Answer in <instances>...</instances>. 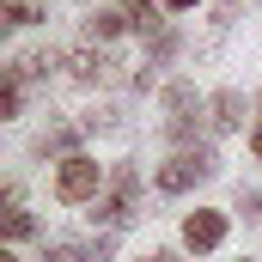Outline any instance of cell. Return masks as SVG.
<instances>
[{"label": "cell", "instance_id": "obj_8", "mask_svg": "<svg viewBox=\"0 0 262 262\" xmlns=\"http://www.w3.org/2000/svg\"><path fill=\"white\" fill-rule=\"evenodd\" d=\"M122 12H128L152 43H165V37H171V31H165V18H159V0H122Z\"/></svg>", "mask_w": 262, "mask_h": 262}, {"label": "cell", "instance_id": "obj_18", "mask_svg": "<svg viewBox=\"0 0 262 262\" xmlns=\"http://www.w3.org/2000/svg\"><path fill=\"white\" fill-rule=\"evenodd\" d=\"M140 262H177V256H171V250H152V256H140Z\"/></svg>", "mask_w": 262, "mask_h": 262}, {"label": "cell", "instance_id": "obj_6", "mask_svg": "<svg viewBox=\"0 0 262 262\" xmlns=\"http://www.w3.org/2000/svg\"><path fill=\"white\" fill-rule=\"evenodd\" d=\"M49 262H110V238H55Z\"/></svg>", "mask_w": 262, "mask_h": 262}, {"label": "cell", "instance_id": "obj_7", "mask_svg": "<svg viewBox=\"0 0 262 262\" xmlns=\"http://www.w3.org/2000/svg\"><path fill=\"white\" fill-rule=\"evenodd\" d=\"M67 67H73V79H79V85H98L116 61H110L104 49H73V55H67Z\"/></svg>", "mask_w": 262, "mask_h": 262}, {"label": "cell", "instance_id": "obj_3", "mask_svg": "<svg viewBox=\"0 0 262 262\" xmlns=\"http://www.w3.org/2000/svg\"><path fill=\"white\" fill-rule=\"evenodd\" d=\"M213 171H220V159H213L207 146H195V152H177V159H165V165H159V189H165V195H183V189L207 183Z\"/></svg>", "mask_w": 262, "mask_h": 262}, {"label": "cell", "instance_id": "obj_1", "mask_svg": "<svg viewBox=\"0 0 262 262\" xmlns=\"http://www.w3.org/2000/svg\"><path fill=\"white\" fill-rule=\"evenodd\" d=\"M134 213H140V177H134V165H116L110 189L92 201V226H104V232H122Z\"/></svg>", "mask_w": 262, "mask_h": 262}, {"label": "cell", "instance_id": "obj_20", "mask_svg": "<svg viewBox=\"0 0 262 262\" xmlns=\"http://www.w3.org/2000/svg\"><path fill=\"white\" fill-rule=\"evenodd\" d=\"M0 262H18V256H12V250H0Z\"/></svg>", "mask_w": 262, "mask_h": 262}, {"label": "cell", "instance_id": "obj_16", "mask_svg": "<svg viewBox=\"0 0 262 262\" xmlns=\"http://www.w3.org/2000/svg\"><path fill=\"white\" fill-rule=\"evenodd\" d=\"M238 207H244V220H262V189H250V195H238Z\"/></svg>", "mask_w": 262, "mask_h": 262}, {"label": "cell", "instance_id": "obj_5", "mask_svg": "<svg viewBox=\"0 0 262 262\" xmlns=\"http://www.w3.org/2000/svg\"><path fill=\"white\" fill-rule=\"evenodd\" d=\"M165 116H171V134L177 140H189L201 122V98H195V85H171L165 92Z\"/></svg>", "mask_w": 262, "mask_h": 262}, {"label": "cell", "instance_id": "obj_17", "mask_svg": "<svg viewBox=\"0 0 262 262\" xmlns=\"http://www.w3.org/2000/svg\"><path fill=\"white\" fill-rule=\"evenodd\" d=\"M159 6H171V12H189V6H201V0H159Z\"/></svg>", "mask_w": 262, "mask_h": 262}, {"label": "cell", "instance_id": "obj_2", "mask_svg": "<svg viewBox=\"0 0 262 262\" xmlns=\"http://www.w3.org/2000/svg\"><path fill=\"white\" fill-rule=\"evenodd\" d=\"M98 195H104V165L85 159V152L61 159V171H55V201L79 207V201H98Z\"/></svg>", "mask_w": 262, "mask_h": 262}, {"label": "cell", "instance_id": "obj_11", "mask_svg": "<svg viewBox=\"0 0 262 262\" xmlns=\"http://www.w3.org/2000/svg\"><path fill=\"white\" fill-rule=\"evenodd\" d=\"M85 25H92V37H122V25H134V18L122 12V6H98Z\"/></svg>", "mask_w": 262, "mask_h": 262}, {"label": "cell", "instance_id": "obj_19", "mask_svg": "<svg viewBox=\"0 0 262 262\" xmlns=\"http://www.w3.org/2000/svg\"><path fill=\"white\" fill-rule=\"evenodd\" d=\"M250 146H256V159H262V128H256V134H250Z\"/></svg>", "mask_w": 262, "mask_h": 262}, {"label": "cell", "instance_id": "obj_15", "mask_svg": "<svg viewBox=\"0 0 262 262\" xmlns=\"http://www.w3.org/2000/svg\"><path fill=\"white\" fill-rule=\"evenodd\" d=\"M0 116H18V79L6 73V85H0Z\"/></svg>", "mask_w": 262, "mask_h": 262}, {"label": "cell", "instance_id": "obj_12", "mask_svg": "<svg viewBox=\"0 0 262 262\" xmlns=\"http://www.w3.org/2000/svg\"><path fill=\"white\" fill-rule=\"evenodd\" d=\"M49 67H55L49 49H31V55H18V61H12V79H43Z\"/></svg>", "mask_w": 262, "mask_h": 262}, {"label": "cell", "instance_id": "obj_14", "mask_svg": "<svg viewBox=\"0 0 262 262\" xmlns=\"http://www.w3.org/2000/svg\"><path fill=\"white\" fill-rule=\"evenodd\" d=\"M0 12H6V25H37V18H43L37 0H0Z\"/></svg>", "mask_w": 262, "mask_h": 262}, {"label": "cell", "instance_id": "obj_4", "mask_svg": "<svg viewBox=\"0 0 262 262\" xmlns=\"http://www.w3.org/2000/svg\"><path fill=\"white\" fill-rule=\"evenodd\" d=\"M183 244H189V250H220V244H226V213L195 207V213L183 220Z\"/></svg>", "mask_w": 262, "mask_h": 262}, {"label": "cell", "instance_id": "obj_10", "mask_svg": "<svg viewBox=\"0 0 262 262\" xmlns=\"http://www.w3.org/2000/svg\"><path fill=\"white\" fill-rule=\"evenodd\" d=\"M207 110H213V116H207L213 128H238V122H244V98H238V92H220Z\"/></svg>", "mask_w": 262, "mask_h": 262}, {"label": "cell", "instance_id": "obj_9", "mask_svg": "<svg viewBox=\"0 0 262 262\" xmlns=\"http://www.w3.org/2000/svg\"><path fill=\"white\" fill-rule=\"evenodd\" d=\"M79 134H85V128H73V122H61V128L37 134V146H31V152H37V159H49V152H67V159H73V146H79Z\"/></svg>", "mask_w": 262, "mask_h": 262}, {"label": "cell", "instance_id": "obj_13", "mask_svg": "<svg viewBox=\"0 0 262 262\" xmlns=\"http://www.w3.org/2000/svg\"><path fill=\"white\" fill-rule=\"evenodd\" d=\"M6 238H31V213L18 207V189H6Z\"/></svg>", "mask_w": 262, "mask_h": 262}]
</instances>
